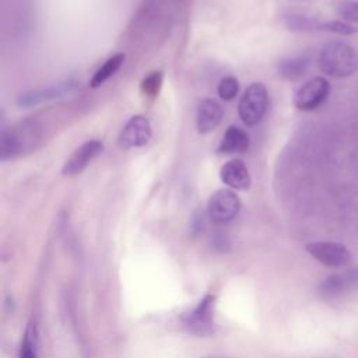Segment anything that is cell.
I'll return each mask as SVG.
<instances>
[{
	"mask_svg": "<svg viewBox=\"0 0 358 358\" xmlns=\"http://www.w3.org/2000/svg\"><path fill=\"white\" fill-rule=\"evenodd\" d=\"M192 227H193V231H194V232L203 231V227H204V214H203V211H197V213L194 214Z\"/></svg>",
	"mask_w": 358,
	"mask_h": 358,
	"instance_id": "obj_22",
	"label": "cell"
},
{
	"mask_svg": "<svg viewBox=\"0 0 358 358\" xmlns=\"http://www.w3.org/2000/svg\"><path fill=\"white\" fill-rule=\"evenodd\" d=\"M162 83H164V73L161 70H155V71H151L148 76H145L140 84V88H141V92L147 96H158L159 91H161V87H162Z\"/></svg>",
	"mask_w": 358,
	"mask_h": 358,
	"instance_id": "obj_19",
	"label": "cell"
},
{
	"mask_svg": "<svg viewBox=\"0 0 358 358\" xmlns=\"http://www.w3.org/2000/svg\"><path fill=\"white\" fill-rule=\"evenodd\" d=\"M306 252L319 263L327 267H344L351 262L350 250L338 242L316 241L305 246Z\"/></svg>",
	"mask_w": 358,
	"mask_h": 358,
	"instance_id": "obj_8",
	"label": "cell"
},
{
	"mask_svg": "<svg viewBox=\"0 0 358 358\" xmlns=\"http://www.w3.org/2000/svg\"><path fill=\"white\" fill-rule=\"evenodd\" d=\"M38 345H39V338H38V329L35 323H28L21 344H20V352L18 358H38Z\"/></svg>",
	"mask_w": 358,
	"mask_h": 358,
	"instance_id": "obj_18",
	"label": "cell"
},
{
	"mask_svg": "<svg viewBox=\"0 0 358 358\" xmlns=\"http://www.w3.org/2000/svg\"><path fill=\"white\" fill-rule=\"evenodd\" d=\"M220 179L224 185L234 190H248L252 185L249 169L239 158H234L221 166Z\"/></svg>",
	"mask_w": 358,
	"mask_h": 358,
	"instance_id": "obj_12",
	"label": "cell"
},
{
	"mask_svg": "<svg viewBox=\"0 0 358 358\" xmlns=\"http://www.w3.org/2000/svg\"><path fill=\"white\" fill-rule=\"evenodd\" d=\"M151 134L152 131L150 120L143 115H134L126 122V124L120 130L117 143L124 150L140 148L148 144Z\"/></svg>",
	"mask_w": 358,
	"mask_h": 358,
	"instance_id": "obj_9",
	"label": "cell"
},
{
	"mask_svg": "<svg viewBox=\"0 0 358 358\" xmlns=\"http://www.w3.org/2000/svg\"><path fill=\"white\" fill-rule=\"evenodd\" d=\"M224 116L222 106L211 99L206 98L199 103L197 108V116H196V124H197V131L200 134H207L211 133L218 127Z\"/></svg>",
	"mask_w": 358,
	"mask_h": 358,
	"instance_id": "obj_13",
	"label": "cell"
},
{
	"mask_svg": "<svg viewBox=\"0 0 358 358\" xmlns=\"http://www.w3.org/2000/svg\"><path fill=\"white\" fill-rule=\"evenodd\" d=\"M284 24L294 32H317L326 29V21H319L317 18L302 14H287Z\"/></svg>",
	"mask_w": 358,
	"mask_h": 358,
	"instance_id": "obj_17",
	"label": "cell"
},
{
	"mask_svg": "<svg viewBox=\"0 0 358 358\" xmlns=\"http://www.w3.org/2000/svg\"><path fill=\"white\" fill-rule=\"evenodd\" d=\"M268 108V92L263 83H252L238 103V115L243 124L256 126L262 122Z\"/></svg>",
	"mask_w": 358,
	"mask_h": 358,
	"instance_id": "obj_3",
	"label": "cell"
},
{
	"mask_svg": "<svg viewBox=\"0 0 358 358\" xmlns=\"http://www.w3.org/2000/svg\"><path fill=\"white\" fill-rule=\"evenodd\" d=\"M319 67L322 73L334 78L350 77L358 70V53L345 42H329L320 50Z\"/></svg>",
	"mask_w": 358,
	"mask_h": 358,
	"instance_id": "obj_2",
	"label": "cell"
},
{
	"mask_svg": "<svg viewBox=\"0 0 358 358\" xmlns=\"http://www.w3.org/2000/svg\"><path fill=\"white\" fill-rule=\"evenodd\" d=\"M124 59H126L124 53H115L110 57H108L102 63V66H99L95 70V73L92 74V77L90 80V87L98 88L102 84H105L110 77H113L120 70V67L124 63Z\"/></svg>",
	"mask_w": 358,
	"mask_h": 358,
	"instance_id": "obj_16",
	"label": "cell"
},
{
	"mask_svg": "<svg viewBox=\"0 0 358 358\" xmlns=\"http://www.w3.org/2000/svg\"><path fill=\"white\" fill-rule=\"evenodd\" d=\"M103 151V143L98 138H91L83 143L67 158L62 168V173L66 176H74L81 173L101 152Z\"/></svg>",
	"mask_w": 358,
	"mask_h": 358,
	"instance_id": "obj_11",
	"label": "cell"
},
{
	"mask_svg": "<svg viewBox=\"0 0 358 358\" xmlns=\"http://www.w3.org/2000/svg\"><path fill=\"white\" fill-rule=\"evenodd\" d=\"M319 294L331 299L358 289V266L326 277L319 284Z\"/></svg>",
	"mask_w": 358,
	"mask_h": 358,
	"instance_id": "obj_10",
	"label": "cell"
},
{
	"mask_svg": "<svg viewBox=\"0 0 358 358\" xmlns=\"http://www.w3.org/2000/svg\"><path fill=\"white\" fill-rule=\"evenodd\" d=\"M241 210V200L232 189H220L211 194L207 203V215L217 224L232 221Z\"/></svg>",
	"mask_w": 358,
	"mask_h": 358,
	"instance_id": "obj_5",
	"label": "cell"
},
{
	"mask_svg": "<svg viewBox=\"0 0 358 358\" xmlns=\"http://www.w3.org/2000/svg\"><path fill=\"white\" fill-rule=\"evenodd\" d=\"M77 87H78V81L74 78H69V80H64L57 84H50V85L42 87V88L29 90V91H25L18 95L17 105L20 108L36 106L39 103H43V102H48L52 99L63 98V96L74 92L77 90Z\"/></svg>",
	"mask_w": 358,
	"mask_h": 358,
	"instance_id": "obj_6",
	"label": "cell"
},
{
	"mask_svg": "<svg viewBox=\"0 0 358 358\" xmlns=\"http://www.w3.org/2000/svg\"><path fill=\"white\" fill-rule=\"evenodd\" d=\"M310 66V59L306 56H294L281 60L277 64V73L281 78L288 81H296L303 77Z\"/></svg>",
	"mask_w": 358,
	"mask_h": 358,
	"instance_id": "obj_15",
	"label": "cell"
},
{
	"mask_svg": "<svg viewBox=\"0 0 358 358\" xmlns=\"http://www.w3.org/2000/svg\"><path fill=\"white\" fill-rule=\"evenodd\" d=\"M214 305L215 296L213 294H207L190 312H186L182 316V323L186 331L197 337L213 336L215 331Z\"/></svg>",
	"mask_w": 358,
	"mask_h": 358,
	"instance_id": "obj_4",
	"label": "cell"
},
{
	"mask_svg": "<svg viewBox=\"0 0 358 358\" xmlns=\"http://www.w3.org/2000/svg\"><path fill=\"white\" fill-rule=\"evenodd\" d=\"M330 94V84L324 77H313L302 84L294 94V105L299 110L319 108Z\"/></svg>",
	"mask_w": 358,
	"mask_h": 358,
	"instance_id": "obj_7",
	"label": "cell"
},
{
	"mask_svg": "<svg viewBox=\"0 0 358 358\" xmlns=\"http://www.w3.org/2000/svg\"><path fill=\"white\" fill-rule=\"evenodd\" d=\"M42 137V127L34 117L24 119L8 129L1 130L0 159H15L36 148Z\"/></svg>",
	"mask_w": 358,
	"mask_h": 358,
	"instance_id": "obj_1",
	"label": "cell"
},
{
	"mask_svg": "<svg viewBox=\"0 0 358 358\" xmlns=\"http://www.w3.org/2000/svg\"><path fill=\"white\" fill-rule=\"evenodd\" d=\"M337 14L348 24H358V0H345L337 6Z\"/></svg>",
	"mask_w": 358,
	"mask_h": 358,
	"instance_id": "obj_21",
	"label": "cell"
},
{
	"mask_svg": "<svg viewBox=\"0 0 358 358\" xmlns=\"http://www.w3.org/2000/svg\"><path fill=\"white\" fill-rule=\"evenodd\" d=\"M249 144H250V140L246 130H243L236 124H231L225 130L220 141L218 151L221 154H241L249 148Z\"/></svg>",
	"mask_w": 358,
	"mask_h": 358,
	"instance_id": "obj_14",
	"label": "cell"
},
{
	"mask_svg": "<svg viewBox=\"0 0 358 358\" xmlns=\"http://www.w3.org/2000/svg\"><path fill=\"white\" fill-rule=\"evenodd\" d=\"M217 92L221 99L224 101H232L239 92V81L234 76H225L220 80Z\"/></svg>",
	"mask_w": 358,
	"mask_h": 358,
	"instance_id": "obj_20",
	"label": "cell"
}]
</instances>
